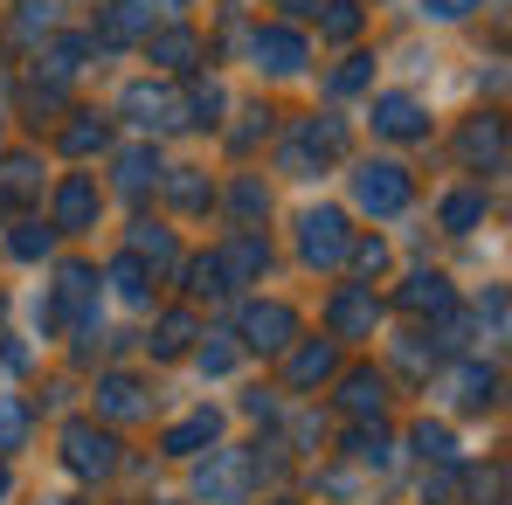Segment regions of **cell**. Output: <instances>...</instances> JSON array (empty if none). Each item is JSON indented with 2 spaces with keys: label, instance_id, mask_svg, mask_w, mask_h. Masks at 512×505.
Returning a JSON list of instances; mask_svg holds the SVG:
<instances>
[{
  "label": "cell",
  "instance_id": "obj_9",
  "mask_svg": "<svg viewBox=\"0 0 512 505\" xmlns=\"http://www.w3.org/2000/svg\"><path fill=\"white\" fill-rule=\"evenodd\" d=\"M90 215H97V187H90V180H63V194H56V222H63V229H84Z\"/></svg>",
  "mask_w": 512,
  "mask_h": 505
},
{
  "label": "cell",
  "instance_id": "obj_24",
  "mask_svg": "<svg viewBox=\"0 0 512 505\" xmlns=\"http://www.w3.org/2000/svg\"><path fill=\"white\" fill-rule=\"evenodd\" d=\"M21 429H28L21 402H0V450H14V443H21Z\"/></svg>",
  "mask_w": 512,
  "mask_h": 505
},
{
  "label": "cell",
  "instance_id": "obj_20",
  "mask_svg": "<svg viewBox=\"0 0 512 505\" xmlns=\"http://www.w3.org/2000/svg\"><path fill=\"white\" fill-rule=\"evenodd\" d=\"M353 28H360V7H353V0H326V35H353Z\"/></svg>",
  "mask_w": 512,
  "mask_h": 505
},
{
  "label": "cell",
  "instance_id": "obj_23",
  "mask_svg": "<svg viewBox=\"0 0 512 505\" xmlns=\"http://www.w3.org/2000/svg\"><path fill=\"white\" fill-rule=\"evenodd\" d=\"M457 402H471V409H478V402H492V374H478V367H471V374H457Z\"/></svg>",
  "mask_w": 512,
  "mask_h": 505
},
{
  "label": "cell",
  "instance_id": "obj_31",
  "mask_svg": "<svg viewBox=\"0 0 512 505\" xmlns=\"http://www.w3.org/2000/svg\"><path fill=\"white\" fill-rule=\"evenodd\" d=\"M423 499L429 505H450V499H457V478H450V471H436V478L423 485Z\"/></svg>",
  "mask_w": 512,
  "mask_h": 505
},
{
  "label": "cell",
  "instance_id": "obj_17",
  "mask_svg": "<svg viewBox=\"0 0 512 505\" xmlns=\"http://www.w3.org/2000/svg\"><path fill=\"white\" fill-rule=\"evenodd\" d=\"M153 180H160V160H153V153H125V160H118V187H125V194H146Z\"/></svg>",
  "mask_w": 512,
  "mask_h": 505
},
{
  "label": "cell",
  "instance_id": "obj_26",
  "mask_svg": "<svg viewBox=\"0 0 512 505\" xmlns=\"http://www.w3.org/2000/svg\"><path fill=\"white\" fill-rule=\"evenodd\" d=\"M187 339H194V326H187V319H167V326H160V339H153V353H180Z\"/></svg>",
  "mask_w": 512,
  "mask_h": 505
},
{
  "label": "cell",
  "instance_id": "obj_19",
  "mask_svg": "<svg viewBox=\"0 0 512 505\" xmlns=\"http://www.w3.org/2000/svg\"><path fill=\"white\" fill-rule=\"evenodd\" d=\"M63 146H70V153H97V146H104V118H97V111H77V125L63 132Z\"/></svg>",
  "mask_w": 512,
  "mask_h": 505
},
{
  "label": "cell",
  "instance_id": "obj_8",
  "mask_svg": "<svg viewBox=\"0 0 512 505\" xmlns=\"http://www.w3.org/2000/svg\"><path fill=\"white\" fill-rule=\"evenodd\" d=\"M201 499L208 505H236L243 499V457H236V450H222V457L201 471Z\"/></svg>",
  "mask_w": 512,
  "mask_h": 505
},
{
  "label": "cell",
  "instance_id": "obj_36",
  "mask_svg": "<svg viewBox=\"0 0 512 505\" xmlns=\"http://www.w3.org/2000/svg\"><path fill=\"white\" fill-rule=\"evenodd\" d=\"M7 485H14V478H7V464H0V499H7Z\"/></svg>",
  "mask_w": 512,
  "mask_h": 505
},
{
  "label": "cell",
  "instance_id": "obj_4",
  "mask_svg": "<svg viewBox=\"0 0 512 505\" xmlns=\"http://www.w3.org/2000/svg\"><path fill=\"white\" fill-rule=\"evenodd\" d=\"M340 256H346V222L333 208L305 215V263H340Z\"/></svg>",
  "mask_w": 512,
  "mask_h": 505
},
{
  "label": "cell",
  "instance_id": "obj_30",
  "mask_svg": "<svg viewBox=\"0 0 512 505\" xmlns=\"http://www.w3.org/2000/svg\"><path fill=\"white\" fill-rule=\"evenodd\" d=\"M222 104H229V97H222V84H201V90H194V111H201L208 125H215V111H222Z\"/></svg>",
  "mask_w": 512,
  "mask_h": 505
},
{
  "label": "cell",
  "instance_id": "obj_25",
  "mask_svg": "<svg viewBox=\"0 0 512 505\" xmlns=\"http://www.w3.org/2000/svg\"><path fill=\"white\" fill-rule=\"evenodd\" d=\"M132 250H139V256H160V263H173V243L160 236V229H153V222H146V229L132 236Z\"/></svg>",
  "mask_w": 512,
  "mask_h": 505
},
{
  "label": "cell",
  "instance_id": "obj_21",
  "mask_svg": "<svg viewBox=\"0 0 512 505\" xmlns=\"http://www.w3.org/2000/svg\"><path fill=\"white\" fill-rule=\"evenodd\" d=\"M353 457L374 464V471H388V464H395V443H381V436H353Z\"/></svg>",
  "mask_w": 512,
  "mask_h": 505
},
{
  "label": "cell",
  "instance_id": "obj_13",
  "mask_svg": "<svg viewBox=\"0 0 512 505\" xmlns=\"http://www.w3.org/2000/svg\"><path fill=\"white\" fill-rule=\"evenodd\" d=\"M333 326H340V333L374 326V298H367V291H340V298H333Z\"/></svg>",
  "mask_w": 512,
  "mask_h": 505
},
{
  "label": "cell",
  "instance_id": "obj_3",
  "mask_svg": "<svg viewBox=\"0 0 512 505\" xmlns=\"http://www.w3.org/2000/svg\"><path fill=\"white\" fill-rule=\"evenodd\" d=\"M291 333H298L291 305H250V312H243V339H250L256 353H277V346H291Z\"/></svg>",
  "mask_w": 512,
  "mask_h": 505
},
{
  "label": "cell",
  "instance_id": "obj_7",
  "mask_svg": "<svg viewBox=\"0 0 512 505\" xmlns=\"http://www.w3.org/2000/svg\"><path fill=\"white\" fill-rule=\"evenodd\" d=\"M125 111H132L146 132H173V125H180V97H167V90H146V84L125 90Z\"/></svg>",
  "mask_w": 512,
  "mask_h": 505
},
{
  "label": "cell",
  "instance_id": "obj_18",
  "mask_svg": "<svg viewBox=\"0 0 512 505\" xmlns=\"http://www.w3.org/2000/svg\"><path fill=\"white\" fill-rule=\"evenodd\" d=\"M153 63H167V70H187V63H194V35H187V28L160 35V42H153Z\"/></svg>",
  "mask_w": 512,
  "mask_h": 505
},
{
  "label": "cell",
  "instance_id": "obj_22",
  "mask_svg": "<svg viewBox=\"0 0 512 505\" xmlns=\"http://www.w3.org/2000/svg\"><path fill=\"white\" fill-rule=\"evenodd\" d=\"M443 222H450V229H471V222H478V194H450V201H443Z\"/></svg>",
  "mask_w": 512,
  "mask_h": 505
},
{
  "label": "cell",
  "instance_id": "obj_5",
  "mask_svg": "<svg viewBox=\"0 0 512 505\" xmlns=\"http://www.w3.org/2000/svg\"><path fill=\"white\" fill-rule=\"evenodd\" d=\"M305 63V42L291 35V28H263L256 35V70H270V77H291Z\"/></svg>",
  "mask_w": 512,
  "mask_h": 505
},
{
  "label": "cell",
  "instance_id": "obj_28",
  "mask_svg": "<svg viewBox=\"0 0 512 505\" xmlns=\"http://www.w3.org/2000/svg\"><path fill=\"white\" fill-rule=\"evenodd\" d=\"M416 443H423V457H450V429H436V422L416 429Z\"/></svg>",
  "mask_w": 512,
  "mask_h": 505
},
{
  "label": "cell",
  "instance_id": "obj_15",
  "mask_svg": "<svg viewBox=\"0 0 512 505\" xmlns=\"http://www.w3.org/2000/svg\"><path fill=\"white\" fill-rule=\"evenodd\" d=\"M201 443H215V416H187L180 429H167V450H173V457H194Z\"/></svg>",
  "mask_w": 512,
  "mask_h": 505
},
{
  "label": "cell",
  "instance_id": "obj_11",
  "mask_svg": "<svg viewBox=\"0 0 512 505\" xmlns=\"http://www.w3.org/2000/svg\"><path fill=\"white\" fill-rule=\"evenodd\" d=\"M402 305H409V312H443V305H450V284H443L436 270H423V277H409Z\"/></svg>",
  "mask_w": 512,
  "mask_h": 505
},
{
  "label": "cell",
  "instance_id": "obj_2",
  "mask_svg": "<svg viewBox=\"0 0 512 505\" xmlns=\"http://www.w3.org/2000/svg\"><path fill=\"white\" fill-rule=\"evenodd\" d=\"M353 194H360L367 215H395V208L409 201V173L402 167H360L353 173Z\"/></svg>",
  "mask_w": 512,
  "mask_h": 505
},
{
  "label": "cell",
  "instance_id": "obj_35",
  "mask_svg": "<svg viewBox=\"0 0 512 505\" xmlns=\"http://www.w3.org/2000/svg\"><path fill=\"white\" fill-rule=\"evenodd\" d=\"M236 208H243V215H256V208H263V187H256V180H243V187H236Z\"/></svg>",
  "mask_w": 512,
  "mask_h": 505
},
{
  "label": "cell",
  "instance_id": "obj_12",
  "mask_svg": "<svg viewBox=\"0 0 512 505\" xmlns=\"http://www.w3.org/2000/svg\"><path fill=\"white\" fill-rule=\"evenodd\" d=\"M291 381L298 388H319V381H333V346L319 339V346H305L298 360H291Z\"/></svg>",
  "mask_w": 512,
  "mask_h": 505
},
{
  "label": "cell",
  "instance_id": "obj_37",
  "mask_svg": "<svg viewBox=\"0 0 512 505\" xmlns=\"http://www.w3.org/2000/svg\"><path fill=\"white\" fill-rule=\"evenodd\" d=\"M277 7H298V0H277Z\"/></svg>",
  "mask_w": 512,
  "mask_h": 505
},
{
  "label": "cell",
  "instance_id": "obj_33",
  "mask_svg": "<svg viewBox=\"0 0 512 505\" xmlns=\"http://www.w3.org/2000/svg\"><path fill=\"white\" fill-rule=\"evenodd\" d=\"M360 84H367V56H353L340 77H333V90H360Z\"/></svg>",
  "mask_w": 512,
  "mask_h": 505
},
{
  "label": "cell",
  "instance_id": "obj_16",
  "mask_svg": "<svg viewBox=\"0 0 512 505\" xmlns=\"http://www.w3.org/2000/svg\"><path fill=\"white\" fill-rule=\"evenodd\" d=\"M353 416H381V374H346V395H340Z\"/></svg>",
  "mask_w": 512,
  "mask_h": 505
},
{
  "label": "cell",
  "instance_id": "obj_1",
  "mask_svg": "<svg viewBox=\"0 0 512 505\" xmlns=\"http://www.w3.org/2000/svg\"><path fill=\"white\" fill-rule=\"evenodd\" d=\"M63 457H70L77 478H104V471L118 464V443H111L97 422H70V429H63Z\"/></svg>",
  "mask_w": 512,
  "mask_h": 505
},
{
  "label": "cell",
  "instance_id": "obj_27",
  "mask_svg": "<svg viewBox=\"0 0 512 505\" xmlns=\"http://www.w3.org/2000/svg\"><path fill=\"white\" fill-rule=\"evenodd\" d=\"M111 277H118V291H125V298H146V277H139V256H125V263H118Z\"/></svg>",
  "mask_w": 512,
  "mask_h": 505
},
{
  "label": "cell",
  "instance_id": "obj_6",
  "mask_svg": "<svg viewBox=\"0 0 512 505\" xmlns=\"http://www.w3.org/2000/svg\"><path fill=\"white\" fill-rule=\"evenodd\" d=\"M374 132H388V139H416V132H423V104L402 97V90L374 97Z\"/></svg>",
  "mask_w": 512,
  "mask_h": 505
},
{
  "label": "cell",
  "instance_id": "obj_38",
  "mask_svg": "<svg viewBox=\"0 0 512 505\" xmlns=\"http://www.w3.org/2000/svg\"><path fill=\"white\" fill-rule=\"evenodd\" d=\"M270 505H291V499H270Z\"/></svg>",
  "mask_w": 512,
  "mask_h": 505
},
{
  "label": "cell",
  "instance_id": "obj_32",
  "mask_svg": "<svg viewBox=\"0 0 512 505\" xmlns=\"http://www.w3.org/2000/svg\"><path fill=\"white\" fill-rule=\"evenodd\" d=\"M173 201H187V208H201V201H208V187H201L194 173H180V180H173Z\"/></svg>",
  "mask_w": 512,
  "mask_h": 505
},
{
  "label": "cell",
  "instance_id": "obj_14",
  "mask_svg": "<svg viewBox=\"0 0 512 505\" xmlns=\"http://www.w3.org/2000/svg\"><path fill=\"white\" fill-rule=\"evenodd\" d=\"M464 160H471V167H478V160L499 167V118H478V125L464 132Z\"/></svg>",
  "mask_w": 512,
  "mask_h": 505
},
{
  "label": "cell",
  "instance_id": "obj_34",
  "mask_svg": "<svg viewBox=\"0 0 512 505\" xmlns=\"http://www.w3.org/2000/svg\"><path fill=\"white\" fill-rule=\"evenodd\" d=\"M14 250H21V256H42V250H49V229H42V236H35V229H21V236H14Z\"/></svg>",
  "mask_w": 512,
  "mask_h": 505
},
{
  "label": "cell",
  "instance_id": "obj_29",
  "mask_svg": "<svg viewBox=\"0 0 512 505\" xmlns=\"http://www.w3.org/2000/svg\"><path fill=\"white\" fill-rule=\"evenodd\" d=\"M478 0H423V14H436V21H464Z\"/></svg>",
  "mask_w": 512,
  "mask_h": 505
},
{
  "label": "cell",
  "instance_id": "obj_10",
  "mask_svg": "<svg viewBox=\"0 0 512 505\" xmlns=\"http://www.w3.org/2000/svg\"><path fill=\"white\" fill-rule=\"evenodd\" d=\"M97 402H104V416H139V409H146V395H139L132 374H111V381L97 388Z\"/></svg>",
  "mask_w": 512,
  "mask_h": 505
}]
</instances>
